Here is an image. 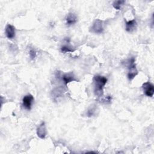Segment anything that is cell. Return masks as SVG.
I'll list each match as a JSON object with an SVG mask.
<instances>
[{"mask_svg":"<svg viewBox=\"0 0 154 154\" xmlns=\"http://www.w3.org/2000/svg\"><path fill=\"white\" fill-rule=\"evenodd\" d=\"M91 30L94 33L101 34L103 31V22L100 19H96L92 25Z\"/></svg>","mask_w":154,"mask_h":154,"instance_id":"277c9868","label":"cell"},{"mask_svg":"<svg viewBox=\"0 0 154 154\" xmlns=\"http://www.w3.org/2000/svg\"><path fill=\"white\" fill-rule=\"evenodd\" d=\"M33 102H34V97L31 94L25 95L22 99L23 106L27 110L31 109Z\"/></svg>","mask_w":154,"mask_h":154,"instance_id":"5b68a950","label":"cell"},{"mask_svg":"<svg viewBox=\"0 0 154 154\" xmlns=\"http://www.w3.org/2000/svg\"><path fill=\"white\" fill-rule=\"evenodd\" d=\"M62 79L63 80V81L66 85H67L68 83H69L72 81H76V79H75L73 74L72 73H69L63 75L62 76Z\"/></svg>","mask_w":154,"mask_h":154,"instance_id":"30bf717a","label":"cell"},{"mask_svg":"<svg viewBox=\"0 0 154 154\" xmlns=\"http://www.w3.org/2000/svg\"><path fill=\"white\" fill-rule=\"evenodd\" d=\"M37 135L42 139H44L45 138L46 135V129L45 122H42L37 128Z\"/></svg>","mask_w":154,"mask_h":154,"instance_id":"52a82bcc","label":"cell"},{"mask_svg":"<svg viewBox=\"0 0 154 154\" xmlns=\"http://www.w3.org/2000/svg\"><path fill=\"white\" fill-rule=\"evenodd\" d=\"M96 111V107L92 106V107L88 109V111H87V116H88V117H91V116H93V115L95 114Z\"/></svg>","mask_w":154,"mask_h":154,"instance_id":"4fadbf2b","label":"cell"},{"mask_svg":"<svg viewBox=\"0 0 154 154\" xmlns=\"http://www.w3.org/2000/svg\"><path fill=\"white\" fill-rule=\"evenodd\" d=\"M144 94L148 97H152L154 94V86L149 82H144L142 85Z\"/></svg>","mask_w":154,"mask_h":154,"instance_id":"3957f363","label":"cell"},{"mask_svg":"<svg viewBox=\"0 0 154 154\" xmlns=\"http://www.w3.org/2000/svg\"><path fill=\"white\" fill-rule=\"evenodd\" d=\"M107 79L103 76L96 75L93 78L94 87V93L98 97H102L103 94V88L106 84Z\"/></svg>","mask_w":154,"mask_h":154,"instance_id":"6da1fadb","label":"cell"},{"mask_svg":"<svg viewBox=\"0 0 154 154\" xmlns=\"http://www.w3.org/2000/svg\"><path fill=\"white\" fill-rule=\"evenodd\" d=\"M66 21L67 26L73 25L77 22V16L73 13H69L66 17Z\"/></svg>","mask_w":154,"mask_h":154,"instance_id":"ba28073f","label":"cell"},{"mask_svg":"<svg viewBox=\"0 0 154 154\" xmlns=\"http://www.w3.org/2000/svg\"><path fill=\"white\" fill-rule=\"evenodd\" d=\"M125 3V1H116L113 2L112 5L114 8L117 10H120L121 6Z\"/></svg>","mask_w":154,"mask_h":154,"instance_id":"8fae6325","label":"cell"},{"mask_svg":"<svg viewBox=\"0 0 154 154\" xmlns=\"http://www.w3.org/2000/svg\"><path fill=\"white\" fill-rule=\"evenodd\" d=\"M61 51L63 52H73V50L70 46L65 45L61 47Z\"/></svg>","mask_w":154,"mask_h":154,"instance_id":"5bb4252c","label":"cell"},{"mask_svg":"<svg viewBox=\"0 0 154 154\" xmlns=\"http://www.w3.org/2000/svg\"><path fill=\"white\" fill-rule=\"evenodd\" d=\"M29 54L31 60H34L36 57V52L34 49H30L29 51Z\"/></svg>","mask_w":154,"mask_h":154,"instance_id":"9a60e30c","label":"cell"},{"mask_svg":"<svg viewBox=\"0 0 154 154\" xmlns=\"http://www.w3.org/2000/svg\"><path fill=\"white\" fill-rule=\"evenodd\" d=\"M138 74V70L136 68V66L135 64V59L132 57L128 63V78L129 80L133 79L136 75Z\"/></svg>","mask_w":154,"mask_h":154,"instance_id":"7a4b0ae2","label":"cell"},{"mask_svg":"<svg viewBox=\"0 0 154 154\" xmlns=\"http://www.w3.org/2000/svg\"><path fill=\"white\" fill-rule=\"evenodd\" d=\"M5 35L9 39H13L16 35L15 28L11 24H8L5 27Z\"/></svg>","mask_w":154,"mask_h":154,"instance_id":"8992f818","label":"cell"},{"mask_svg":"<svg viewBox=\"0 0 154 154\" xmlns=\"http://www.w3.org/2000/svg\"><path fill=\"white\" fill-rule=\"evenodd\" d=\"M112 100V97H111V96H106L103 98H101L100 99V102L104 103H109L111 102Z\"/></svg>","mask_w":154,"mask_h":154,"instance_id":"7c38bea8","label":"cell"},{"mask_svg":"<svg viewBox=\"0 0 154 154\" xmlns=\"http://www.w3.org/2000/svg\"><path fill=\"white\" fill-rule=\"evenodd\" d=\"M137 24L135 20H129L126 22V30L128 32H132L134 31L137 28Z\"/></svg>","mask_w":154,"mask_h":154,"instance_id":"9c48e42d","label":"cell"}]
</instances>
